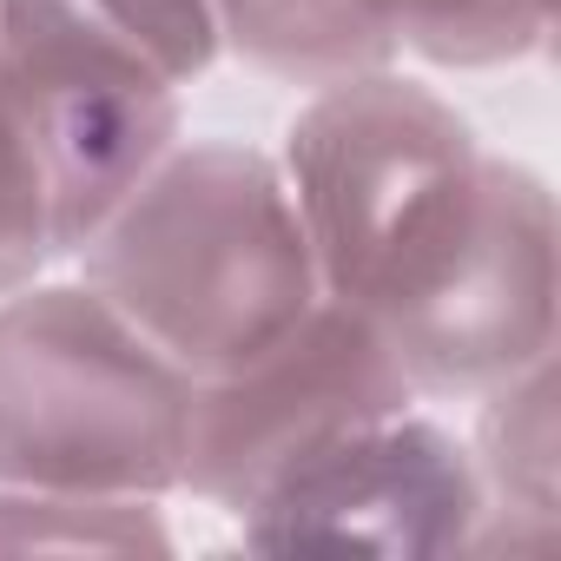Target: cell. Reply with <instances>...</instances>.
<instances>
[{
  "mask_svg": "<svg viewBox=\"0 0 561 561\" xmlns=\"http://www.w3.org/2000/svg\"><path fill=\"white\" fill-rule=\"evenodd\" d=\"M73 264L192 383L251 364L324 298L285 165L244 139H179Z\"/></svg>",
  "mask_w": 561,
  "mask_h": 561,
  "instance_id": "1",
  "label": "cell"
},
{
  "mask_svg": "<svg viewBox=\"0 0 561 561\" xmlns=\"http://www.w3.org/2000/svg\"><path fill=\"white\" fill-rule=\"evenodd\" d=\"M277 165L318 264V291L370 324L436 285L482 198L476 126L397 67L318 87L298 106Z\"/></svg>",
  "mask_w": 561,
  "mask_h": 561,
  "instance_id": "2",
  "label": "cell"
},
{
  "mask_svg": "<svg viewBox=\"0 0 561 561\" xmlns=\"http://www.w3.org/2000/svg\"><path fill=\"white\" fill-rule=\"evenodd\" d=\"M185 403L192 377L100 291L34 277L0 298V489L165 502Z\"/></svg>",
  "mask_w": 561,
  "mask_h": 561,
  "instance_id": "3",
  "label": "cell"
},
{
  "mask_svg": "<svg viewBox=\"0 0 561 561\" xmlns=\"http://www.w3.org/2000/svg\"><path fill=\"white\" fill-rule=\"evenodd\" d=\"M397 410H416V390L383 331L364 311L318 298L271 351L192 383L179 489L238 522L291 462Z\"/></svg>",
  "mask_w": 561,
  "mask_h": 561,
  "instance_id": "4",
  "label": "cell"
},
{
  "mask_svg": "<svg viewBox=\"0 0 561 561\" xmlns=\"http://www.w3.org/2000/svg\"><path fill=\"white\" fill-rule=\"evenodd\" d=\"M416 397H482L554 357V192L522 159L482 152V198L443 277L377 324Z\"/></svg>",
  "mask_w": 561,
  "mask_h": 561,
  "instance_id": "5",
  "label": "cell"
},
{
  "mask_svg": "<svg viewBox=\"0 0 561 561\" xmlns=\"http://www.w3.org/2000/svg\"><path fill=\"white\" fill-rule=\"evenodd\" d=\"M244 548H364V554H469L482 528V476L469 443L397 410L305 462H291L238 515Z\"/></svg>",
  "mask_w": 561,
  "mask_h": 561,
  "instance_id": "6",
  "label": "cell"
},
{
  "mask_svg": "<svg viewBox=\"0 0 561 561\" xmlns=\"http://www.w3.org/2000/svg\"><path fill=\"white\" fill-rule=\"evenodd\" d=\"M218 54L211 0H0V73L27 113L185 106Z\"/></svg>",
  "mask_w": 561,
  "mask_h": 561,
  "instance_id": "7",
  "label": "cell"
},
{
  "mask_svg": "<svg viewBox=\"0 0 561 561\" xmlns=\"http://www.w3.org/2000/svg\"><path fill=\"white\" fill-rule=\"evenodd\" d=\"M476 476L482 528L469 554H548L561 541V436H554V357L502 377L476 397Z\"/></svg>",
  "mask_w": 561,
  "mask_h": 561,
  "instance_id": "8",
  "label": "cell"
},
{
  "mask_svg": "<svg viewBox=\"0 0 561 561\" xmlns=\"http://www.w3.org/2000/svg\"><path fill=\"white\" fill-rule=\"evenodd\" d=\"M218 47L277 87H337L397 67V41L370 0H211Z\"/></svg>",
  "mask_w": 561,
  "mask_h": 561,
  "instance_id": "9",
  "label": "cell"
},
{
  "mask_svg": "<svg viewBox=\"0 0 561 561\" xmlns=\"http://www.w3.org/2000/svg\"><path fill=\"white\" fill-rule=\"evenodd\" d=\"M370 14L383 21L397 54L449 73H482L541 54L554 0H370Z\"/></svg>",
  "mask_w": 561,
  "mask_h": 561,
  "instance_id": "10",
  "label": "cell"
},
{
  "mask_svg": "<svg viewBox=\"0 0 561 561\" xmlns=\"http://www.w3.org/2000/svg\"><path fill=\"white\" fill-rule=\"evenodd\" d=\"M165 554L172 535L152 495H54L0 489V554Z\"/></svg>",
  "mask_w": 561,
  "mask_h": 561,
  "instance_id": "11",
  "label": "cell"
},
{
  "mask_svg": "<svg viewBox=\"0 0 561 561\" xmlns=\"http://www.w3.org/2000/svg\"><path fill=\"white\" fill-rule=\"evenodd\" d=\"M60 257L54 244V198H47V172L27 133V113L0 73V298L34 285V277Z\"/></svg>",
  "mask_w": 561,
  "mask_h": 561,
  "instance_id": "12",
  "label": "cell"
}]
</instances>
